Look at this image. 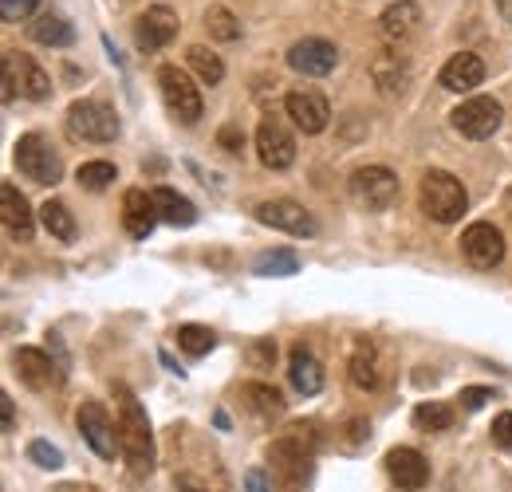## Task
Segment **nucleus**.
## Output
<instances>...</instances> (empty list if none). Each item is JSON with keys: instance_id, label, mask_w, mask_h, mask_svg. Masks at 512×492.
<instances>
[{"instance_id": "nucleus-9", "label": "nucleus", "mask_w": 512, "mask_h": 492, "mask_svg": "<svg viewBox=\"0 0 512 492\" xmlns=\"http://www.w3.org/2000/svg\"><path fill=\"white\" fill-rule=\"evenodd\" d=\"M256 221L260 225H272L280 233H292V237H312L316 233V217L300 201H288V197H276V201L256 205Z\"/></svg>"}, {"instance_id": "nucleus-26", "label": "nucleus", "mask_w": 512, "mask_h": 492, "mask_svg": "<svg viewBox=\"0 0 512 492\" xmlns=\"http://www.w3.org/2000/svg\"><path fill=\"white\" fill-rule=\"evenodd\" d=\"M28 32H32V40H36V44H48V48H67V44L75 40L71 20H64V16H60V12H52V8H44V12L28 24Z\"/></svg>"}, {"instance_id": "nucleus-7", "label": "nucleus", "mask_w": 512, "mask_h": 492, "mask_svg": "<svg viewBox=\"0 0 512 492\" xmlns=\"http://www.w3.org/2000/svg\"><path fill=\"white\" fill-rule=\"evenodd\" d=\"M75 422H79L83 441H87L103 461H115V453H123L119 422H111V414H107L99 402H83V406H79V414H75Z\"/></svg>"}, {"instance_id": "nucleus-23", "label": "nucleus", "mask_w": 512, "mask_h": 492, "mask_svg": "<svg viewBox=\"0 0 512 492\" xmlns=\"http://www.w3.org/2000/svg\"><path fill=\"white\" fill-rule=\"evenodd\" d=\"M288 378H292V386L304 394V398H312V394H320L323 390V367L320 359L304 347V343H296L292 347V363H288Z\"/></svg>"}, {"instance_id": "nucleus-38", "label": "nucleus", "mask_w": 512, "mask_h": 492, "mask_svg": "<svg viewBox=\"0 0 512 492\" xmlns=\"http://www.w3.org/2000/svg\"><path fill=\"white\" fill-rule=\"evenodd\" d=\"M493 441H497L501 449H509V453H512V414L493 418Z\"/></svg>"}, {"instance_id": "nucleus-3", "label": "nucleus", "mask_w": 512, "mask_h": 492, "mask_svg": "<svg viewBox=\"0 0 512 492\" xmlns=\"http://www.w3.org/2000/svg\"><path fill=\"white\" fill-rule=\"evenodd\" d=\"M418 201H422L426 217L438 221V225L461 221V213L469 209V193H465V185L457 182L453 174H446V170H430V174L422 178Z\"/></svg>"}, {"instance_id": "nucleus-18", "label": "nucleus", "mask_w": 512, "mask_h": 492, "mask_svg": "<svg viewBox=\"0 0 512 492\" xmlns=\"http://www.w3.org/2000/svg\"><path fill=\"white\" fill-rule=\"evenodd\" d=\"M284 107H288L292 123L300 126L304 134H320V130H327V123H331V107H327V99L316 95V91H292V95L284 99Z\"/></svg>"}, {"instance_id": "nucleus-40", "label": "nucleus", "mask_w": 512, "mask_h": 492, "mask_svg": "<svg viewBox=\"0 0 512 492\" xmlns=\"http://www.w3.org/2000/svg\"><path fill=\"white\" fill-rule=\"evenodd\" d=\"M217 142H221L229 154H241V150H245V134H241L237 126H225V130L217 134Z\"/></svg>"}, {"instance_id": "nucleus-22", "label": "nucleus", "mask_w": 512, "mask_h": 492, "mask_svg": "<svg viewBox=\"0 0 512 492\" xmlns=\"http://www.w3.org/2000/svg\"><path fill=\"white\" fill-rule=\"evenodd\" d=\"M12 363H16V374H20L32 390H48V386L60 378L56 363H52L44 351H36V347H20V351L12 355Z\"/></svg>"}, {"instance_id": "nucleus-4", "label": "nucleus", "mask_w": 512, "mask_h": 492, "mask_svg": "<svg viewBox=\"0 0 512 492\" xmlns=\"http://www.w3.org/2000/svg\"><path fill=\"white\" fill-rule=\"evenodd\" d=\"M67 134L79 142H111L119 134V115L95 99H79L67 111Z\"/></svg>"}, {"instance_id": "nucleus-5", "label": "nucleus", "mask_w": 512, "mask_h": 492, "mask_svg": "<svg viewBox=\"0 0 512 492\" xmlns=\"http://www.w3.org/2000/svg\"><path fill=\"white\" fill-rule=\"evenodd\" d=\"M351 197L367 213H383L398 201V178L386 166H363L351 174Z\"/></svg>"}, {"instance_id": "nucleus-24", "label": "nucleus", "mask_w": 512, "mask_h": 492, "mask_svg": "<svg viewBox=\"0 0 512 492\" xmlns=\"http://www.w3.org/2000/svg\"><path fill=\"white\" fill-rule=\"evenodd\" d=\"M485 83V63L477 60L473 52H457L453 60L442 67V87L446 91H473Z\"/></svg>"}, {"instance_id": "nucleus-14", "label": "nucleus", "mask_w": 512, "mask_h": 492, "mask_svg": "<svg viewBox=\"0 0 512 492\" xmlns=\"http://www.w3.org/2000/svg\"><path fill=\"white\" fill-rule=\"evenodd\" d=\"M371 79H375L379 95L398 99V95H406V87H410V63H406V56H402L398 48L379 52V56L371 60Z\"/></svg>"}, {"instance_id": "nucleus-28", "label": "nucleus", "mask_w": 512, "mask_h": 492, "mask_svg": "<svg viewBox=\"0 0 512 492\" xmlns=\"http://www.w3.org/2000/svg\"><path fill=\"white\" fill-rule=\"evenodd\" d=\"M347 374H351V386H359V390H375L379 386V355H375L371 343H359L355 347Z\"/></svg>"}, {"instance_id": "nucleus-44", "label": "nucleus", "mask_w": 512, "mask_h": 492, "mask_svg": "<svg viewBox=\"0 0 512 492\" xmlns=\"http://www.w3.org/2000/svg\"><path fill=\"white\" fill-rule=\"evenodd\" d=\"M186 492H205V489H186Z\"/></svg>"}, {"instance_id": "nucleus-12", "label": "nucleus", "mask_w": 512, "mask_h": 492, "mask_svg": "<svg viewBox=\"0 0 512 492\" xmlns=\"http://www.w3.org/2000/svg\"><path fill=\"white\" fill-rule=\"evenodd\" d=\"M256 154H260V162H264L268 170H288V166L296 162V142H292L288 126L268 115V119L260 123V130H256Z\"/></svg>"}, {"instance_id": "nucleus-34", "label": "nucleus", "mask_w": 512, "mask_h": 492, "mask_svg": "<svg viewBox=\"0 0 512 492\" xmlns=\"http://www.w3.org/2000/svg\"><path fill=\"white\" fill-rule=\"evenodd\" d=\"M205 28H209V36H217V40H237L241 36V20L229 12V8H209L205 12Z\"/></svg>"}, {"instance_id": "nucleus-2", "label": "nucleus", "mask_w": 512, "mask_h": 492, "mask_svg": "<svg viewBox=\"0 0 512 492\" xmlns=\"http://www.w3.org/2000/svg\"><path fill=\"white\" fill-rule=\"evenodd\" d=\"M119 394V437H123V457H127L130 473L146 477L154 469V437H150V422L146 410L138 406V398L127 386H115Z\"/></svg>"}, {"instance_id": "nucleus-25", "label": "nucleus", "mask_w": 512, "mask_h": 492, "mask_svg": "<svg viewBox=\"0 0 512 492\" xmlns=\"http://www.w3.org/2000/svg\"><path fill=\"white\" fill-rule=\"evenodd\" d=\"M241 406L253 414L256 422H272L284 414V398L276 386H264V382H245L241 386Z\"/></svg>"}, {"instance_id": "nucleus-8", "label": "nucleus", "mask_w": 512, "mask_h": 492, "mask_svg": "<svg viewBox=\"0 0 512 492\" xmlns=\"http://www.w3.org/2000/svg\"><path fill=\"white\" fill-rule=\"evenodd\" d=\"M158 87H162V99H166L174 119H182V123H197L201 119V91H197V83L186 71L162 67L158 71Z\"/></svg>"}, {"instance_id": "nucleus-15", "label": "nucleus", "mask_w": 512, "mask_h": 492, "mask_svg": "<svg viewBox=\"0 0 512 492\" xmlns=\"http://www.w3.org/2000/svg\"><path fill=\"white\" fill-rule=\"evenodd\" d=\"M178 36V16L170 12V8H150L138 24H134V40H138V48L142 52H162L170 40Z\"/></svg>"}, {"instance_id": "nucleus-32", "label": "nucleus", "mask_w": 512, "mask_h": 492, "mask_svg": "<svg viewBox=\"0 0 512 492\" xmlns=\"http://www.w3.org/2000/svg\"><path fill=\"white\" fill-rule=\"evenodd\" d=\"M414 426L426 433H442V430H453V410L442 406V402H422L418 410H414Z\"/></svg>"}, {"instance_id": "nucleus-11", "label": "nucleus", "mask_w": 512, "mask_h": 492, "mask_svg": "<svg viewBox=\"0 0 512 492\" xmlns=\"http://www.w3.org/2000/svg\"><path fill=\"white\" fill-rule=\"evenodd\" d=\"M461 252H465V260L473 268H497L505 260V237H501L497 225L477 221V225H469L461 233Z\"/></svg>"}, {"instance_id": "nucleus-30", "label": "nucleus", "mask_w": 512, "mask_h": 492, "mask_svg": "<svg viewBox=\"0 0 512 492\" xmlns=\"http://www.w3.org/2000/svg\"><path fill=\"white\" fill-rule=\"evenodd\" d=\"M213 343H217V335H213L209 327H201V323H186V327H178V347H182L190 359L209 355V351H213Z\"/></svg>"}, {"instance_id": "nucleus-10", "label": "nucleus", "mask_w": 512, "mask_h": 492, "mask_svg": "<svg viewBox=\"0 0 512 492\" xmlns=\"http://www.w3.org/2000/svg\"><path fill=\"white\" fill-rule=\"evenodd\" d=\"M501 103L489 99V95H473L465 99L457 111H453V126L465 134V138H493L497 126H501Z\"/></svg>"}, {"instance_id": "nucleus-21", "label": "nucleus", "mask_w": 512, "mask_h": 492, "mask_svg": "<svg viewBox=\"0 0 512 492\" xmlns=\"http://www.w3.org/2000/svg\"><path fill=\"white\" fill-rule=\"evenodd\" d=\"M335 60H339V52H335V44H327V40H300V44H292V52H288V63L300 71V75H331L335 71Z\"/></svg>"}, {"instance_id": "nucleus-1", "label": "nucleus", "mask_w": 512, "mask_h": 492, "mask_svg": "<svg viewBox=\"0 0 512 492\" xmlns=\"http://www.w3.org/2000/svg\"><path fill=\"white\" fill-rule=\"evenodd\" d=\"M316 453V426H288L272 441L268 461H272V481L280 492H296L308 477V461Z\"/></svg>"}, {"instance_id": "nucleus-36", "label": "nucleus", "mask_w": 512, "mask_h": 492, "mask_svg": "<svg viewBox=\"0 0 512 492\" xmlns=\"http://www.w3.org/2000/svg\"><path fill=\"white\" fill-rule=\"evenodd\" d=\"M28 457H32L36 465H44V469H60V465H64V453H60L56 445H48V441H32V445H28Z\"/></svg>"}, {"instance_id": "nucleus-27", "label": "nucleus", "mask_w": 512, "mask_h": 492, "mask_svg": "<svg viewBox=\"0 0 512 492\" xmlns=\"http://www.w3.org/2000/svg\"><path fill=\"white\" fill-rule=\"evenodd\" d=\"M154 205H158V217L170 221V225H193L197 221V209H193L190 197L174 193V189H154Z\"/></svg>"}, {"instance_id": "nucleus-6", "label": "nucleus", "mask_w": 512, "mask_h": 492, "mask_svg": "<svg viewBox=\"0 0 512 492\" xmlns=\"http://www.w3.org/2000/svg\"><path fill=\"white\" fill-rule=\"evenodd\" d=\"M16 166H20L24 178H32V182H40V185H56L64 178L60 154H56L40 134H24V138L16 142Z\"/></svg>"}, {"instance_id": "nucleus-19", "label": "nucleus", "mask_w": 512, "mask_h": 492, "mask_svg": "<svg viewBox=\"0 0 512 492\" xmlns=\"http://www.w3.org/2000/svg\"><path fill=\"white\" fill-rule=\"evenodd\" d=\"M0 221H4V233L12 241H32V209L12 182L0 185Z\"/></svg>"}, {"instance_id": "nucleus-41", "label": "nucleus", "mask_w": 512, "mask_h": 492, "mask_svg": "<svg viewBox=\"0 0 512 492\" xmlns=\"http://www.w3.org/2000/svg\"><path fill=\"white\" fill-rule=\"evenodd\" d=\"M0 430H16V406H12L8 394H0Z\"/></svg>"}, {"instance_id": "nucleus-20", "label": "nucleus", "mask_w": 512, "mask_h": 492, "mask_svg": "<svg viewBox=\"0 0 512 492\" xmlns=\"http://www.w3.org/2000/svg\"><path fill=\"white\" fill-rule=\"evenodd\" d=\"M158 221H162V217H158L154 193H146V189H127V197H123V225H127L130 237H134V241H146Z\"/></svg>"}, {"instance_id": "nucleus-29", "label": "nucleus", "mask_w": 512, "mask_h": 492, "mask_svg": "<svg viewBox=\"0 0 512 492\" xmlns=\"http://www.w3.org/2000/svg\"><path fill=\"white\" fill-rule=\"evenodd\" d=\"M40 221L56 241H75V217H71V209L64 201H44L40 205Z\"/></svg>"}, {"instance_id": "nucleus-43", "label": "nucleus", "mask_w": 512, "mask_h": 492, "mask_svg": "<svg viewBox=\"0 0 512 492\" xmlns=\"http://www.w3.org/2000/svg\"><path fill=\"white\" fill-rule=\"evenodd\" d=\"M497 8H501V16L512 24V0H497Z\"/></svg>"}, {"instance_id": "nucleus-13", "label": "nucleus", "mask_w": 512, "mask_h": 492, "mask_svg": "<svg viewBox=\"0 0 512 492\" xmlns=\"http://www.w3.org/2000/svg\"><path fill=\"white\" fill-rule=\"evenodd\" d=\"M379 32L390 48H406L418 32H422V8L414 0H394L379 20Z\"/></svg>"}, {"instance_id": "nucleus-35", "label": "nucleus", "mask_w": 512, "mask_h": 492, "mask_svg": "<svg viewBox=\"0 0 512 492\" xmlns=\"http://www.w3.org/2000/svg\"><path fill=\"white\" fill-rule=\"evenodd\" d=\"M115 178H119V174H115L111 162H87V166H79V185H83V189H95V193H99V189H107Z\"/></svg>"}, {"instance_id": "nucleus-37", "label": "nucleus", "mask_w": 512, "mask_h": 492, "mask_svg": "<svg viewBox=\"0 0 512 492\" xmlns=\"http://www.w3.org/2000/svg\"><path fill=\"white\" fill-rule=\"evenodd\" d=\"M36 4H40V0H0V16H4L8 24H16V20H28V16L36 12Z\"/></svg>"}, {"instance_id": "nucleus-17", "label": "nucleus", "mask_w": 512, "mask_h": 492, "mask_svg": "<svg viewBox=\"0 0 512 492\" xmlns=\"http://www.w3.org/2000/svg\"><path fill=\"white\" fill-rule=\"evenodd\" d=\"M4 67L12 71V79H16V87H20V95H24V99H36V103H40V99H48V95H52V79H48V71L32 60V56L4 52Z\"/></svg>"}, {"instance_id": "nucleus-39", "label": "nucleus", "mask_w": 512, "mask_h": 492, "mask_svg": "<svg viewBox=\"0 0 512 492\" xmlns=\"http://www.w3.org/2000/svg\"><path fill=\"white\" fill-rule=\"evenodd\" d=\"M489 398H493V390H485V386H469V390H461V406H465V410H481Z\"/></svg>"}, {"instance_id": "nucleus-16", "label": "nucleus", "mask_w": 512, "mask_h": 492, "mask_svg": "<svg viewBox=\"0 0 512 492\" xmlns=\"http://www.w3.org/2000/svg\"><path fill=\"white\" fill-rule=\"evenodd\" d=\"M386 473H390V481L398 485V489H422L426 481H430V461L418 453V449H390L386 453Z\"/></svg>"}, {"instance_id": "nucleus-31", "label": "nucleus", "mask_w": 512, "mask_h": 492, "mask_svg": "<svg viewBox=\"0 0 512 492\" xmlns=\"http://www.w3.org/2000/svg\"><path fill=\"white\" fill-rule=\"evenodd\" d=\"M186 60H190V67L213 87V83H221L225 79V63H221V56L217 52H209V48H201V44H193L190 52H186Z\"/></svg>"}, {"instance_id": "nucleus-33", "label": "nucleus", "mask_w": 512, "mask_h": 492, "mask_svg": "<svg viewBox=\"0 0 512 492\" xmlns=\"http://www.w3.org/2000/svg\"><path fill=\"white\" fill-rule=\"evenodd\" d=\"M256 272H260V276H292V272H300V256L288 252V248L264 252V256L256 260Z\"/></svg>"}, {"instance_id": "nucleus-42", "label": "nucleus", "mask_w": 512, "mask_h": 492, "mask_svg": "<svg viewBox=\"0 0 512 492\" xmlns=\"http://www.w3.org/2000/svg\"><path fill=\"white\" fill-rule=\"evenodd\" d=\"M249 489H253V492H268V481H264L260 473H249Z\"/></svg>"}]
</instances>
